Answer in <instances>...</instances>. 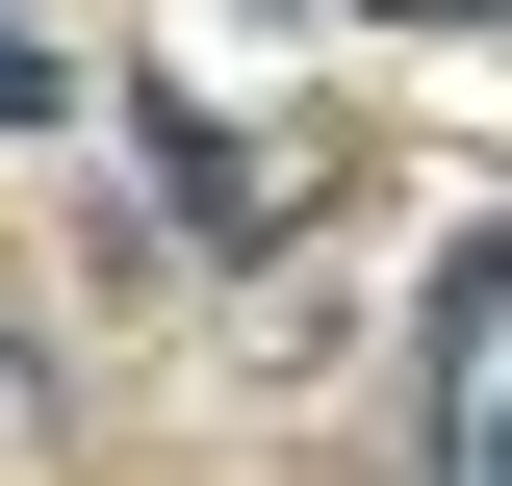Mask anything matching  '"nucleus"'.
Returning <instances> with one entry per match:
<instances>
[{
	"label": "nucleus",
	"instance_id": "2",
	"mask_svg": "<svg viewBox=\"0 0 512 486\" xmlns=\"http://www.w3.org/2000/svg\"><path fill=\"white\" fill-rule=\"evenodd\" d=\"M0 128H77V52H52V26H0Z\"/></svg>",
	"mask_w": 512,
	"mask_h": 486
},
{
	"label": "nucleus",
	"instance_id": "4",
	"mask_svg": "<svg viewBox=\"0 0 512 486\" xmlns=\"http://www.w3.org/2000/svg\"><path fill=\"white\" fill-rule=\"evenodd\" d=\"M0 435H52V384H26V359H0Z\"/></svg>",
	"mask_w": 512,
	"mask_h": 486
},
{
	"label": "nucleus",
	"instance_id": "1",
	"mask_svg": "<svg viewBox=\"0 0 512 486\" xmlns=\"http://www.w3.org/2000/svg\"><path fill=\"white\" fill-rule=\"evenodd\" d=\"M461 359H512V231H487V256L436 282V384H461Z\"/></svg>",
	"mask_w": 512,
	"mask_h": 486
},
{
	"label": "nucleus",
	"instance_id": "3",
	"mask_svg": "<svg viewBox=\"0 0 512 486\" xmlns=\"http://www.w3.org/2000/svg\"><path fill=\"white\" fill-rule=\"evenodd\" d=\"M384 26H461V52H512V0H384Z\"/></svg>",
	"mask_w": 512,
	"mask_h": 486
}]
</instances>
